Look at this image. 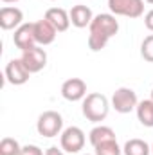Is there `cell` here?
Masks as SVG:
<instances>
[{
    "label": "cell",
    "mask_w": 153,
    "mask_h": 155,
    "mask_svg": "<svg viewBox=\"0 0 153 155\" xmlns=\"http://www.w3.org/2000/svg\"><path fill=\"white\" fill-rule=\"evenodd\" d=\"M119 31V22L112 13H99L94 16L88 25V49L97 52L106 47L110 38H114Z\"/></svg>",
    "instance_id": "1"
},
{
    "label": "cell",
    "mask_w": 153,
    "mask_h": 155,
    "mask_svg": "<svg viewBox=\"0 0 153 155\" xmlns=\"http://www.w3.org/2000/svg\"><path fill=\"white\" fill-rule=\"evenodd\" d=\"M83 116L86 117L88 121L92 123H101L105 121L108 116V110H110V103H108V97L105 94H99V92H92V94H86V97L83 99Z\"/></svg>",
    "instance_id": "2"
},
{
    "label": "cell",
    "mask_w": 153,
    "mask_h": 155,
    "mask_svg": "<svg viewBox=\"0 0 153 155\" xmlns=\"http://www.w3.org/2000/svg\"><path fill=\"white\" fill-rule=\"evenodd\" d=\"M63 128V117L54 110H47L38 117L36 130L41 137H56L61 134Z\"/></svg>",
    "instance_id": "3"
},
{
    "label": "cell",
    "mask_w": 153,
    "mask_h": 155,
    "mask_svg": "<svg viewBox=\"0 0 153 155\" xmlns=\"http://www.w3.org/2000/svg\"><path fill=\"white\" fill-rule=\"evenodd\" d=\"M108 9L115 16L139 18L144 15V0H108Z\"/></svg>",
    "instance_id": "4"
},
{
    "label": "cell",
    "mask_w": 153,
    "mask_h": 155,
    "mask_svg": "<svg viewBox=\"0 0 153 155\" xmlns=\"http://www.w3.org/2000/svg\"><path fill=\"white\" fill-rule=\"evenodd\" d=\"M137 105H139L137 94H135V90H132L128 87L117 88L114 92V96H112V107L119 114H130L132 110L137 108Z\"/></svg>",
    "instance_id": "5"
},
{
    "label": "cell",
    "mask_w": 153,
    "mask_h": 155,
    "mask_svg": "<svg viewBox=\"0 0 153 155\" xmlns=\"http://www.w3.org/2000/svg\"><path fill=\"white\" fill-rule=\"evenodd\" d=\"M61 150L67 153H79L85 146V132L79 126H69L61 132L60 137Z\"/></svg>",
    "instance_id": "6"
},
{
    "label": "cell",
    "mask_w": 153,
    "mask_h": 155,
    "mask_svg": "<svg viewBox=\"0 0 153 155\" xmlns=\"http://www.w3.org/2000/svg\"><path fill=\"white\" fill-rule=\"evenodd\" d=\"M13 41L15 45L24 52V51H29L33 47H36V36H34V22H29V24H22L18 29H15V35H13Z\"/></svg>",
    "instance_id": "7"
},
{
    "label": "cell",
    "mask_w": 153,
    "mask_h": 155,
    "mask_svg": "<svg viewBox=\"0 0 153 155\" xmlns=\"http://www.w3.org/2000/svg\"><path fill=\"white\" fill-rule=\"evenodd\" d=\"M20 60L24 61L25 69L31 74H34V72H40L41 69H45V65H47V52L41 47H33L29 51H24Z\"/></svg>",
    "instance_id": "8"
},
{
    "label": "cell",
    "mask_w": 153,
    "mask_h": 155,
    "mask_svg": "<svg viewBox=\"0 0 153 155\" xmlns=\"http://www.w3.org/2000/svg\"><path fill=\"white\" fill-rule=\"evenodd\" d=\"M29 76H31V72L25 69V65H24V61L20 58L18 60H11L5 65V79H7V83H11L15 87L27 83Z\"/></svg>",
    "instance_id": "9"
},
{
    "label": "cell",
    "mask_w": 153,
    "mask_h": 155,
    "mask_svg": "<svg viewBox=\"0 0 153 155\" xmlns=\"http://www.w3.org/2000/svg\"><path fill=\"white\" fill-rule=\"evenodd\" d=\"M61 96L67 101H79L86 97V83L81 78H70L61 85Z\"/></svg>",
    "instance_id": "10"
},
{
    "label": "cell",
    "mask_w": 153,
    "mask_h": 155,
    "mask_svg": "<svg viewBox=\"0 0 153 155\" xmlns=\"http://www.w3.org/2000/svg\"><path fill=\"white\" fill-rule=\"evenodd\" d=\"M24 20V13L18 7H11L5 5L0 9V27L4 31H11V29H18L22 25Z\"/></svg>",
    "instance_id": "11"
},
{
    "label": "cell",
    "mask_w": 153,
    "mask_h": 155,
    "mask_svg": "<svg viewBox=\"0 0 153 155\" xmlns=\"http://www.w3.org/2000/svg\"><path fill=\"white\" fill-rule=\"evenodd\" d=\"M56 35H58L56 27H54L47 18L34 22V36H36V43H40V45H50V43L56 40Z\"/></svg>",
    "instance_id": "12"
},
{
    "label": "cell",
    "mask_w": 153,
    "mask_h": 155,
    "mask_svg": "<svg viewBox=\"0 0 153 155\" xmlns=\"http://www.w3.org/2000/svg\"><path fill=\"white\" fill-rule=\"evenodd\" d=\"M43 18H47L56 27L58 33H65L70 27V15L65 9H61V7H50V9H47V13H45Z\"/></svg>",
    "instance_id": "13"
},
{
    "label": "cell",
    "mask_w": 153,
    "mask_h": 155,
    "mask_svg": "<svg viewBox=\"0 0 153 155\" xmlns=\"http://www.w3.org/2000/svg\"><path fill=\"white\" fill-rule=\"evenodd\" d=\"M70 24L77 27V29H83V27H88L90 24H92V20H94V15H92V11H90V7H86V5H74L72 9H70Z\"/></svg>",
    "instance_id": "14"
},
{
    "label": "cell",
    "mask_w": 153,
    "mask_h": 155,
    "mask_svg": "<svg viewBox=\"0 0 153 155\" xmlns=\"http://www.w3.org/2000/svg\"><path fill=\"white\" fill-rule=\"evenodd\" d=\"M114 139H115V132L110 126H105V124H99V126L92 128L90 134H88V141H90V144H92L94 148H96L97 144H101V143L114 141Z\"/></svg>",
    "instance_id": "15"
},
{
    "label": "cell",
    "mask_w": 153,
    "mask_h": 155,
    "mask_svg": "<svg viewBox=\"0 0 153 155\" xmlns=\"http://www.w3.org/2000/svg\"><path fill=\"white\" fill-rule=\"evenodd\" d=\"M137 119L141 121L142 126H153V99H144L137 105Z\"/></svg>",
    "instance_id": "16"
},
{
    "label": "cell",
    "mask_w": 153,
    "mask_h": 155,
    "mask_svg": "<svg viewBox=\"0 0 153 155\" xmlns=\"http://www.w3.org/2000/svg\"><path fill=\"white\" fill-rule=\"evenodd\" d=\"M122 153L124 155H150L151 148L142 139H130V141H126V144L122 148Z\"/></svg>",
    "instance_id": "17"
},
{
    "label": "cell",
    "mask_w": 153,
    "mask_h": 155,
    "mask_svg": "<svg viewBox=\"0 0 153 155\" xmlns=\"http://www.w3.org/2000/svg\"><path fill=\"white\" fill-rule=\"evenodd\" d=\"M22 146L13 137H4L0 141V155H20Z\"/></svg>",
    "instance_id": "18"
},
{
    "label": "cell",
    "mask_w": 153,
    "mask_h": 155,
    "mask_svg": "<svg viewBox=\"0 0 153 155\" xmlns=\"http://www.w3.org/2000/svg\"><path fill=\"white\" fill-rule=\"evenodd\" d=\"M122 150L119 148L117 141H106V143H101L96 146V155H121Z\"/></svg>",
    "instance_id": "19"
},
{
    "label": "cell",
    "mask_w": 153,
    "mask_h": 155,
    "mask_svg": "<svg viewBox=\"0 0 153 155\" xmlns=\"http://www.w3.org/2000/svg\"><path fill=\"white\" fill-rule=\"evenodd\" d=\"M141 56L146 61L153 63V35H150V36H146L142 40V43H141Z\"/></svg>",
    "instance_id": "20"
},
{
    "label": "cell",
    "mask_w": 153,
    "mask_h": 155,
    "mask_svg": "<svg viewBox=\"0 0 153 155\" xmlns=\"http://www.w3.org/2000/svg\"><path fill=\"white\" fill-rule=\"evenodd\" d=\"M20 155H43V152H41V148H38L36 144H25V146H22Z\"/></svg>",
    "instance_id": "21"
},
{
    "label": "cell",
    "mask_w": 153,
    "mask_h": 155,
    "mask_svg": "<svg viewBox=\"0 0 153 155\" xmlns=\"http://www.w3.org/2000/svg\"><path fill=\"white\" fill-rule=\"evenodd\" d=\"M144 25H146V29H148V31H151V33H153V9H151V11H148V13L144 15Z\"/></svg>",
    "instance_id": "22"
},
{
    "label": "cell",
    "mask_w": 153,
    "mask_h": 155,
    "mask_svg": "<svg viewBox=\"0 0 153 155\" xmlns=\"http://www.w3.org/2000/svg\"><path fill=\"white\" fill-rule=\"evenodd\" d=\"M45 155H65V153H63L61 148H58V146H50V148L45 150Z\"/></svg>",
    "instance_id": "23"
},
{
    "label": "cell",
    "mask_w": 153,
    "mask_h": 155,
    "mask_svg": "<svg viewBox=\"0 0 153 155\" xmlns=\"http://www.w3.org/2000/svg\"><path fill=\"white\" fill-rule=\"evenodd\" d=\"M2 2H5V4H9V2H18V0H2Z\"/></svg>",
    "instance_id": "24"
},
{
    "label": "cell",
    "mask_w": 153,
    "mask_h": 155,
    "mask_svg": "<svg viewBox=\"0 0 153 155\" xmlns=\"http://www.w3.org/2000/svg\"><path fill=\"white\" fill-rule=\"evenodd\" d=\"M144 2H148V4H151L153 5V0H144Z\"/></svg>",
    "instance_id": "25"
},
{
    "label": "cell",
    "mask_w": 153,
    "mask_h": 155,
    "mask_svg": "<svg viewBox=\"0 0 153 155\" xmlns=\"http://www.w3.org/2000/svg\"><path fill=\"white\" fill-rule=\"evenodd\" d=\"M151 99H153V90H151Z\"/></svg>",
    "instance_id": "26"
},
{
    "label": "cell",
    "mask_w": 153,
    "mask_h": 155,
    "mask_svg": "<svg viewBox=\"0 0 153 155\" xmlns=\"http://www.w3.org/2000/svg\"><path fill=\"white\" fill-rule=\"evenodd\" d=\"M151 153H153V144H151Z\"/></svg>",
    "instance_id": "27"
},
{
    "label": "cell",
    "mask_w": 153,
    "mask_h": 155,
    "mask_svg": "<svg viewBox=\"0 0 153 155\" xmlns=\"http://www.w3.org/2000/svg\"><path fill=\"white\" fill-rule=\"evenodd\" d=\"M85 155H88V153H85Z\"/></svg>",
    "instance_id": "28"
}]
</instances>
